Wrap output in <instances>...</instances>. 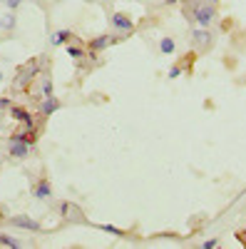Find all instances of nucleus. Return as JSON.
Listing matches in <instances>:
<instances>
[{"label": "nucleus", "instance_id": "f257e3e1", "mask_svg": "<svg viewBox=\"0 0 246 249\" xmlns=\"http://www.w3.org/2000/svg\"><path fill=\"white\" fill-rule=\"evenodd\" d=\"M192 45H194V50H199V53H207L212 45H214V33H209L207 28H194L192 30Z\"/></svg>", "mask_w": 246, "mask_h": 249}, {"label": "nucleus", "instance_id": "f03ea898", "mask_svg": "<svg viewBox=\"0 0 246 249\" xmlns=\"http://www.w3.org/2000/svg\"><path fill=\"white\" fill-rule=\"evenodd\" d=\"M110 25H112V30H117V33H122V35L134 33V20H132L127 13H119V10L110 15Z\"/></svg>", "mask_w": 246, "mask_h": 249}, {"label": "nucleus", "instance_id": "7ed1b4c3", "mask_svg": "<svg viewBox=\"0 0 246 249\" xmlns=\"http://www.w3.org/2000/svg\"><path fill=\"white\" fill-rule=\"evenodd\" d=\"M57 212H60V217H65V219H70V222H87L85 212H82L75 202H67V199L57 204Z\"/></svg>", "mask_w": 246, "mask_h": 249}, {"label": "nucleus", "instance_id": "20e7f679", "mask_svg": "<svg viewBox=\"0 0 246 249\" xmlns=\"http://www.w3.org/2000/svg\"><path fill=\"white\" fill-rule=\"evenodd\" d=\"M13 227H20V230H28V232H40V222L33 219L30 214H13L8 219Z\"/></svg>", "mask_w": 246, "mask_h": 249}, {"label": "nucleus", "instance_id": "39448f33", "mask_svg": "<svg viewBox=\"0 0 246 249\" xmlns=\"http://www.w3.org/2000/svg\"><path fill=\"white\" fill-rule=\"evenodd\" d=\"M35 75H40V65H37V60L28 62V65L17 72V77H15L13 85H15V88H25V82H28L30 77H35Z\"/></svg>", "mask_w": 246, "mask_h": 249}, {"label": "nucleus", "instance_id": "423d86ee", "mask_svg": "<svg viewBox=\"0 0 246 249\" xmlns=\"http://www.w3.org/2000/svg\"><path fill=\"white\" fill-rule=\"evenodd\" d=\"M8 112H10V117H13V120L23 122L25 127H35V117L28 112V107H23V105H10V107H8Z\"/></svg>", "mask_w": 246, "mask_h": 249}, {"label": "nucleus", "instance_id": "0eeeda50", "mask_svg": "<svg viewBox=\"0 0 246 249\" xmlns=\"http://www.w3.org/2000/svg\"><path fill=\"white\" fill-rule=\"evenodd\" d=\"M60 107H63V102H60L55 95H52V97H43V100H40V107H37V115H40V117H50V115L57 112Z\"/></svg>", "mask_w": 246, "mask_h": 249}, {"label": "nucleus", "instance_id": "6e6552de", "mask_svg": "<svg viewBox=\"0 0 246 249\" xmlns=\"http://www.w3.org/2000/svg\"><path fill=\"white\" fill-rule=\"evenodd\" d=\"M33 195H35V199H50L52 197V184H50V179L48 177H40L37 179V184H35V190H33Z\"/></svg>", "mask_w": 246, "mask_h": 249}, {"label": "nucleus", "instance_id": "1a4fd4ad", "mask_svg": "<svg viewBox=\"0 0 246 249\" xmlns=\"http://www.w3.org/2000/svg\"><path fill=\"white\" fill-rule=\"evenodd\" d=\"M72 37H75V33H72V30H67V28H60V30H55V33L50 35V43H52L55 48H60V45H67Z\"/></svg>", "mask_w": 246, "mask_h": 249}, {"label": "nucleus", "instance_id": "9d476101", "mask_svg": "<svg viewBox=\"0 0 246 249\" xmlns=\"http://www.w3.org/2000/svg\"><path fill=\"white\" fill-rule=\"evenodd\" d=\"M8 155H10L13 160H25V157L30 155V144H28V142H10Z\"/></svg>", "mask_w": 246, "mask_h": 249}, {"label": "nucleus", "instance_id": "9b49d317", "mask_svg": "<svg viewBox=\"0 0 246 249\" xmlns=\"http://www.w3.org/2000/svg\"><path fill=\"white\" fill-rule=\"evenodd\" d=\"M52 95H55L52 77H50V72H43L40 75V97H52Z\"/></svg>", "mask_w": 246, "mask_h": 249}, {"label": "nucleus", "instance_id": "f8f14e48", "mask_svg": "<svg viewBox=\"0 0 246 249\" xmlns=\"http://www.w3.org/2000/svg\"><path fill=\"white\" fill-rule=\"evenodd\" d=\"M15 25H17V15H15V10H8V13L0 15V30L10 33V30H15Z\"/></svg>", "mask_w": 246, "mask_h": 249}, {"label": "nucleus", "instance_id": "ddd939ff", "mask_svg": "<svg viewBox=\"0 0 246 249\" xmlns=\"http://www.w3.org/2000/svg\"><path fill=\"white\" fill-rule=\"evenodd\" d=\"M110 45H112V37H110V35H97V37L90 40V50H95V53L107 50Z\"/></svg>", "mask_w": 246, "mask_h": 249}, {"label": "nucleus", "instance_id": "4468645a", "mask_svg": "<svg viewBox=\"0 0 246 249\" xmlns=\"http://www.w3.org/2000/svg\"><path fill=\"white\" fill-rule=\"evenodd\" d=\"M157 48H159V55H174V50H177V43H174V40H172L169 35H164V37H159Z\"/></svg>", "mask_w": 246, "mask_h": 249}, {"label": "nucleus", "instance_id": "2eb2a0df", "mask_svg": "<svg viewBox=\"0 0 246 249\" xmlns=\"http://www.w3.org/2000/svg\"><path fill=\"white\" fill-rule=\"evenodd\" d=\"M65 53H67L72 60H82V57L87 55V50H85V45H82V43H80V45H67Z\"/></svg>", "mask_w": 246, "mask_h": 249}, {"label": "nucleus", "instance_id": "dca6fc26", "mask_svg": "<svg viewBox=\"0 0 246 249\" xmlns=\"http://www.w3.org/2000/svg\"><path fill=\"white\" fill-rule=\"evenodd\" d=\"M0 244H3V247H10V249H20V247H23V244H20L15 237H10V234H0Z\"/></svg>", "mask_w": 246, "mask_h": 249}, {"label": "nucleus", "instance_id": "f3484780", "mask_svg": "<svg viewBox=\"0 0 246 249\" xmlns=\"http://www.w3.org/2000/svg\"><path fill=\"white\" fill-rule=\"evenodd\" d=\"M99 230H105V232H110V234H117V237H125V234H127L125 230H119V227H112V224H99Z\"/></svg>", "mask_w": 246, "mask_h": 249}, {"label": "nucleus", "instance_id": "a211bd4d", "mask_svg": "<svg viewBox=\"0 0 246 249\" xmlns=\"http://www.w3.org/2000/svg\"><path fill=\"white\" fill-rule=\"evenodd\" d=\"M216 247H221L219 239H207V242H201V249H216Z\"/></svg>", "mask_w": 246, "mask_h": 249}, {"label": "nucleus", "instance_id": "6ab92c4d", "mask_svg": "<svg viewBox=\"0 0 246 249\" xmlns=\"http://www.w3.org/2000/svg\"><path fill=\"white\" fill-rule=\"evenodd\" d=\"M25 0H5V5H8V10H17L20 5H23Z\"/></svg>", "mask_w": 246, "mask_h": 249}, {"label": "nucleus", "instance_id": "aec40b11", "mask_svg": "<svg viewBox=\"0 0 246 249\" xmlns=\"http://www.w3.org/2000/svg\"><path fill=\"white\" fill-rule=\"evenodd\" d=\"M181 70H184L181 65H174V68L169 70V77H172V80H174V77H179V75H181Z\"/></svg>", "mask_w": 246, "mask_h": 249}, {"label": "nucleus", "instance_id": "412c9836", "mask_svg": "<svg viewBox=\"0 0 246 249\" xmlns=\"http://www.w3.org/2000/svg\"><path fill=\"white\" fill-rule=\"evenodd\" d=\"M10 105H13V102H10L8 97H0V110H8Z\"/></svg>", "mask_w": 246, "mask_h": 249}, {"label": "nucleus", "instance_id": "4be33fe9", "mask_svg": "<svg viewBox=\"0 0 246 249\" xmlns=\"http://www.w3.org/2000/svg\"><path fill=\"white\" fill-rule=\"evenodd\" d=\"M236 239H239V242L246 247V230H239V232H236Z\"/></svg>", "mask_w": 246, "mask_h": 249}, {"label": "nucleus", "instance_id": "5701e85b", "mask_svg": "<svg viewBox=\"0 0 246 249\" xmlns=\"http://www.w3.org/2000/svg\"><path fill=\"white\" fill-rule=\"evenodd\" d=\"M212 3H216V5H219V0H212Z\"/></svg>", "mask_w": 246, "mask_h": 249}, {"label": "nucleus", "instance_id": "b1692460", "mask_svg": "<svg viewBox=\"0 0 246 249\" xmlns=\"http://www.w3.org/2000/svg\"><path fill=\"white\" fill-rule=\"evenodd\" d=\"M99 3H107V0H99Z\"/></svg>", "mask_w": 246, "mask_h": 249}, {"label": "nucleus", "instance_id": "393cba45", "mask_svg": "<svg viewBox=\"0 0 246 249\" xmlns=\"http://www.w3.org/2000/svg\"><path fill=\"white\" fill-rule=\"evenodd\" d=\"M0 80H3V72H0Z\"/></svg>", "mask_w": 246, "mask_h": 249}, {"label": "nucleus", "instance_id": "a878e982", "mask_svg": "<svg viewBox=\"0 0 246 249\" xmlns=\"http://www.w3.org/2000/svg\"><path fill=\"white\" fill-rule=\"evenodd\" d=\"M0 3H5V0H0Z\"/></svg>", "mask_w": 246, "mask_h": 249}, {"label": "nucleus", "instance_id": "bb28decb", "mask_svg": "<svg viewBox=\"0 0 246 249\" xmlns=\"http://www.w3.org/2000/svg\"><path fill=\"white\" fill-rule=\"evenodd\" d=\"M37 3H40V0H37Z\"/></svg>", "mask_w": 246, "mask_h": 249}]
</instances>
